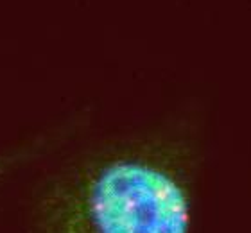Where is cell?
Masks as SVG:
<instances>
[{
    "instance_id": "1",
    "label": "cell",
    "mask_w": 251,
    "mask_h": 233,
    "mask_svg": "<svg viewBox=\"0 0 251 233\" xmlns=\"http://www.w3.org/2000/svg\"><path fill=\"white\" fill-rule=\"evenodd\" d=\"M196 180L187 145L149 135L81 155L45 178L29 233H194Z\"/></svg>"
},
{
    "instance_id": "2",
    "label": "cell",
    "mask_w": 251,
    "mask_h": 233,
    "mask_svg": "<svg viewBox=\"0 0 251 233\" xmlns=\"http://www.w3.org/2000/svg\"><path fill=\"white\" fill-rule=\"evenodd\" d=\"M59 136H61V129L56 128V129L32 135L7 149L0 151V181L7 180L11 174H16L24 167L31 165L42 156L50 153L58 144Z\"/></svg>"
}]
</instances>
